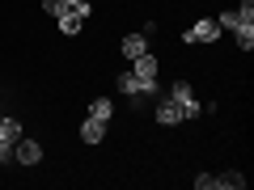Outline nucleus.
Here are the masks:
<instances>
[{"instance_id": "1", "label": "nucleus", "mask_w": 254, "mask_h": 190, "mask_svg": "<svg viewBox=\"0 0 254 190\" xmlns=\"http://www.w3.org/2000/svg\"><path fill=\"white\" fill-rule=\"evenodd\" d=\"M170 97L182 106V118H199V114H208V101H199V97H195L190 81H174V85H170Z\"/></svg>"}, {"instance_id": "2", "label": "nucleus", "mask_w": 254, "mask_h": 190, "mask_svg": "<svg viewBox=\"0 0 254 190\" xmlns=\"http://www.w3.org/2000/svg\"><path fill=\"white\" fill-rule=\"evenodd\" d=\"M216 38H220V21H216V17H199L187 34H182V43L195 47V43H216Z\"/></svg>"}, {"instance_id": "3", "label": "nucleus", "mask_w": 254, "mask_h": 190, "mask_svg": "<svg viewBox=\"0 0 254 190\" xmlns=\"http://www.w3.org/2000/svg\"><path fill=\"white\" fill-rule=\"evenodd\" d=\"M119 93H127V97H144V93H157V81H144V76H136V72H127V76H119Z\"/></svg>"}, {"instance_id": "4", "label": "nucleus", "mask_w": 254, "mask_h": 190, "mask_svg": "<svg viewBox=\"0 0 254 190\" xmlns=\"http://www.w3.org/2000/svg\"><path fill=\"white\" fill-rule=\"evenodd\" d=\"M13 161H17V165H38V161H43V144L21 136L17 144H13Z\"/></svg>"}, {"instance_id": "5", "label": "nucleus", "mask_w": 254, "mask_h": 190, "mask_svg": "<svg viewBox=\"0 0 254 190\" xmlns=\"http://www.w3.org/2000/svg\"><path fill=\"white\" fill-rule=\"evenodd\" d=\"M153 114H157V123H161V127H174V123H182V106L170 97V93H165V97L157 101V110H153Z\"/></svg>"}, {"instance_id": "6", "label": "nucleus", "mask_w": 254, "mask_h": 190, "mask_svg": "<svg viewBox=\"0 0 254 190\" xmlns=\"http://www.w3.org/2000/svg\"><path fill=\"white\" fill-rule=\"evenodd\" d=\"M81 140H85V144H102V140H106V123L85 114V123H81Z\"/></svg>"}, {"instance_id": "7", "label": "nucleus", "mask_w": 254, "mask_h": 190, "mask_svg": "<svg viewBox=\"0 0 254 190\" xmlns=\"http://www.w3.org/2000/svg\"><path fill=\"white\" fill-rule=\"evenodd\" d=\"M131 63H136V68H131V72H136V76H144V81H157V55H153V51L136 55V59H131Z\"/></svg>"}, {"instance_id": "8", "label": "nucleus", "mask_w": 254, "mask_h": 190, "mask_svg": "<svg viewBox=\"0 0 254 190\" xmlns=\"http://www.w3.org/2000/svg\"><path fill=\"white\" fill-rule=\"evenodd\" d=\"M148 51V38L144 34H127L123 38V55H127V59H136V55H144Z\"/></svg>"}, {"instance_id": "9", "label": "nucleus", "mask_w": 254, "mask_h": 190, "mask_svg": "<svg viewBox=\"0 0 254 190\" xmlns=\"http://www.w3.org/2000/svg\"><path fill=\"white\" fill-rule=\"evenodd\" d=\"M21 140V123L17 118H0V144H17Z\"/></svg>"}, {"instance_id": "10", "label": "nucleus", "mask_w": 254, "mask_h": 190, "mask_svg": "<svg viewBox=\"0 0 254 190\" xmlns=\"http://www.w3.org/2000/svg\"><path fill=\"white\" fill-rule=\"evenodd\" d=\"M110 114H115V101H110V97H93V101H89V118L110 123Z\"/></svg>"}, {"instance_id": "11", "label": "nucleus", "mask_w": 254, "mask_h": 190, "mask_svg": "<svg viewBox=\"0 0 254 190\" xmlns=\"http://www.w3.org/2000/svg\"><path fill=\"white\" fill-rule=\"evenodd\" d=\"M216 190H246V173H237V169L220 173V178H216Z\"/></svg>"}, {"instance_id": "12", "label": "nucleus", "mask_w": 254, "mask_h": 190, "mask_svg": "<svg viewBox=\"0 0 254 190\" xmlns=\"http://www.w3.org/2000/svg\"><path fill=\"white\" fill-rule=\"evenodd\" d=\"M55 21H60V30H64V34H81V26H85V21L76 17L72 9H64V13H60V17H55Z\"/></svg>"}, {"instance_id": "13", "label": "nucleus", "mask_w": 254, "mask_h": 190, "mask_svg": "<svg viewBox=\"0 0 254 190\" xmlns=\"http://www.w3.org/2000/svg\"><path fill=\"white\" fill-rule=\"evenodd\" d=\"M216 21H220V30H233V34H237L242 26H250V21H242V17H237V9H225Z\"/></svg>"}, {"instance_id": "14", "label": "nucleus", "mask_w": 254, "mask_h": 190, "mask_svg": "<svg viewBox=\"0 0 254 190\" xmlns=\"http://www.w3.org/2000/svg\"><path fill=\"white\" fill-rule=\"evenodd\" d=\"M237 47H242V51H250V47H254V26H242V30H237Z\"/></svg>"}, {"instance_id": "15", "label": "nucleus", "mask_w": 254, "mask_h": 190, "mask_svg": "<svg viewBox=\"0 0 254 190\" xmlns=\"http://www.w3.org/2000/svg\"><path fill=\"white\" fill-rule=\"evenodd\" d=\"M64 9H68V4H64V0H43V13H47V17H60Z\"/></svg>"}, {"instance_id": "16", "label": "nucleus", "mask_w": 254, "mask_h": 190, "mask_svg": "<svg viewBox=\"0 0 254 190\" xmlns=\"http://www.w3.org/2000/svg\"><path fill=\"white\" fill-rule=\"evenodd\" d=\"M237 17H242V21H250V26H254V0H242V4H237Z\"/></svg>"}, {"instance_id": "17", "label": "nucleus", "mask_w": 254, "mask_h": 190, "mask_svg": "<svg viewBox=\"0 0 254 190\" xmlns=\"http://www.w3.org/2000/svg\"><path fill=\"white\" fill-rule=\"evenodd\" d=\"M195 186H199V190H216V178H212V173H199V178H195Z\"/></svg>"}, {"instance_id": "18", "label": "nucleus", "mask_w": 254, "mask_h": 190, "mask_svg": "<svg viewBox=\"0 0 254 190\" xmlns=\"http://www.w3.org/2000/svg\"><path fill=\"white\" fill-rule=\"evenodd\" d=\"M72 13H76V17H81V21H85V17H89V13H93V9H89V0H76V4H72Z\"/></svg>"}, {"instance_id": "19", "label": "nucleus", "mask_w": 254, "mask_h": 190, "mask_svg": "<svg viewBox=\"0 0 254 190\" xmlns=\"http://www.w3.org/2000/svg\"><path fill=\"white\" fill-rule=\"evenodd\" d=\"M64 4H68V9H72V4H76V0H64Z\"/></svg>"}]
</instances>
